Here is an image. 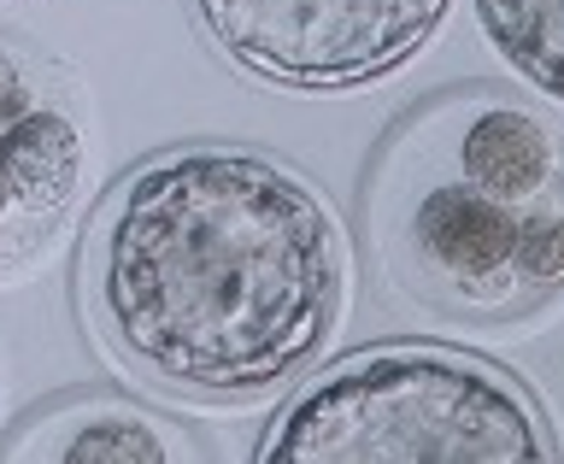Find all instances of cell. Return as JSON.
I'll return each instance as SVG.
<instances>
[{"instance_id": "6da1fadb", "label": "cell", "mask_w": 564, "mask_h": 464, "mask_svg": "<svg viewBox=\"0 0 564 464\" xmlns=\"http://www.w3.org/2000/svg\"><path fill=\"white\" fill-rule=\"evenodd\" d=\"M352 294L341 212L289 159L176 141L95 201L77 306L118 370L188 406H253L329 353Z\"/></svg>"}, {"instance_id": "7a4b0ae2", "label": "cell", "mask_w": 564, "mask_h": 464, "mask_svg": "<svg viewBox=\"0 0 564 464\" xmlns=\"http://www.w3.org/2000/svg\"><path fill=\"white\" fill-rule=\"evenodd\" d=\"M365 236L405 312L535 324L564 306V123L488 77L423 95L370 153Z\"/></svg>"}, {"instance_id": "3957f363", "label": "cell", "mask_w": 564, "mask_h": 464, "mask_svg": "<svg viewBox=\"0 0 564 464\" xmlns=\"http://www.w3.org/2000/svg\"><path fill=\"white\" fill-rule=\"evenodd\" d=\"M564 447L518 370L447 342L352 347L306 370L259 464H553Z\"/></svg>"}, {"instance_id": "277c9868", "label": "cell", "mask_w": 564, "mask_h": 464, "mask_svg": "<svg viewBox=\"0 0 564 464\" xmlns=\"http://www.w3.org/2000/svg\"><path fill=\"white\" fill-rule=\"evenodd\" d=\"M188 12L247 77L289 95H347L412 65L453 0H188Z\"/></svg>"}, {"instance_id": "5b68a950", "label": "cell", "mask_w": 564, "mask_h": 464, "mask_svg": "<svg viewBox=\"0 0 564 464\" xmlns=\"http://www.w3.org/2000/svg\"><path fill=\"white\" fill-rule=\"evenodd\" d=\"M95 176L83 83L24 35H0V282L42 265Z\"/></svg>"}, {"instance_id": "8992f818", "label": "cell", "mask_w": 564, "mask_h": 464, "mask_svg": "<svg viewBox=\"0 0 564 464\" xmlns=\"http://www.w3.org/2000/svg\"><path fill=\"white\" fill-rule=\"evenodd\" d=\"M212 447L188 423L118 388H65L12 423L0 464H200Z\"/></svg>"}, {"instance_id": "52a82bcc", "label": "cell", "mask_w": 564, "mask_h": 464, "mask_svg": "<svg viewBox=\"0 0 564 464\" xmlns=\"http://www.w3.org/2000/svg\"><path fill=\"white\" fill-rule=\"evenodd\" d=\"M494 53L535 88L564 106V0H470Z\"/></svg>"}, {"instance_id": "ba28073f", "label": "cell", "mask_w": 564, "mask_h": 464, "mask_svg": "<svg viewBox=\"0 0 564 464\" xmlns=\"http://www.w3.org/2000/svg\"><path fill=\"white\" fill-rule=\"evenodd\" d=\"M0 7H7V0H0Z\"/></svg>"}]
</instances>
